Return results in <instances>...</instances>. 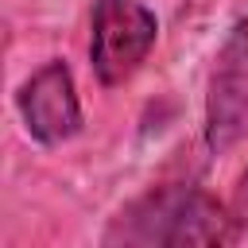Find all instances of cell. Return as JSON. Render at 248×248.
<instances>
[{
	"mask_svg": "<svg viewBox=\"0 0 248 248\" xmlns=\"http://www.w3.org/2000/svg\"><path fill=\"white\" fill-rule=\"evenodd\" d=\"M240 229L202 186H155L124 205L105 229V244H229Z\"/></svg>",
	"mask_w": 248,
	"mask_h": 248,
	"instance_id": "1",
	"label": "cell"
},
{
	"mask_svg": "<svg viewBox=\"0 0 248 248\" xmlns=\"http://www.w3.org/2000/svg\"><path fill=\"white\" fill-rule=\"evenodd\" d=\"M159 19L143 0H93L89 19V66L105 89L124 85L151 54Z\"/></svg>",
	"mask_w": 248,
	"mask_h": 248,
	"instance_id": "2",
	"label": "cell"
},
{
	"mask_svg": "<svg viewBox=\"0 0 248 248\" xmlns=\"http://www.w3.org/2000/svg\"><path fill=\"white\" fill-rule=\"evenodd\" d=\"M248 136V16L221 43L205 85V147L225 155Z\"/></svg>",
	"mask_w": 248,
	"mask_h": 248,
	"instance_id": "3",
	"label": "cell"
},
{
	"mask_svg": "<svg viewBox=\"0 0 248 248\" xmlns=\"http://www.w3.org/2000/svg\"><path fill=\"white\" fill-rule=\"evenodd\" d=\"M16 108L19 120L27 128V136L43 147H58L66 140H74L81 132V101H78V85L74 74L62 58L43 62L16 93Z\"/></svg>",
	"mask_w": 248,
	"mask_h": 248,
	"instance_id": "4",
	"label": "cell"
},
{
	"mask_svg": "<svg viewBox=\"0 0 248 248\" xmlns=\"http://www.w3.org/2000/svg\"><path fill=\"white\" fill-rule=\"evenodd\" d=\"M229 213L236 221V229H248V167L240 170L236 186H232V202H229Z\"/></svg>",
	"mask_w": 248,
	"mask_h": 248,
	"instance_id": "5",
	"label": "cell"
}]
</instances>
